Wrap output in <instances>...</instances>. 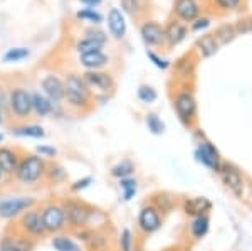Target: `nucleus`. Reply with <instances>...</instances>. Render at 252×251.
Listing matches in <instances>:
<instances>
[{
	"label": "nucleus",
	"instance_id": "16",
	"mask_svg": "<svg viewBox=\"0 0 252 251\" xmlns=\"http://www.w3.org/2000/svg\"><path fill=\"white\" fill-rule=\"evenodd\" d=\"M79 63L83 64L88 71H99L101 68L106 66L109 63V58L103 51H94V52H88V54H81Z\"/></svg>",
	"mask_w": 252,
	"mask_h": 251
},
{
	"label": "nucleus",
	"instance_id": "21",
	"mask_svg": "<svg viewBox=\"0 0 252 251\" xmlns=\"http://www.w3.org/2000/svg\"><path fill=\"white\" fill-rule=\"evenodd\" d=\"M210 208H212V204H210V201L205 199V197H193V199L185 201V206H184L185 213L195 217L210 211Z\"/></svg>",
	"mask_w": 252,
	"mask_h": 251
},
{
	"label": "nucleus",
	"instance_id": "12",
	"mask_svg": "<svg viewBox=\"0 0 252 251\" xmlns=\"http://www.w3.org/2000/svg\"><path fill=\"white\" fill-rule=\"evenodd\" d=\"M175 110H177L182 121H190L193 118L195 110H197L193 96L190 95V93H180V95L175 98Z\"/></svg>",
	"mask_w": 252,
	"mask_h": 251
},
{
	"label": "nucleus",
	"instance_id": "5",
	"mask_svg": "<svg viewBox=\"0 0 252 251\" xmlns=\"http://www.w3.org/2000/svg\"><path fill=\"white\" fill-rule=\"evenodd\" d=\"M40 217H42V224L46 233L56 234L63 231L66 228V216H64V209L59 204H49L40 211Z\"/></svg>",
	"mask_w": 252,
	"mask_h": 251
},
{
	"label": "nucleus",
	"instance_id": "7",
	"mask_svg": "<svg viewBox=\"0 0 252 251\" xmlns=\"http://www.w3.org/2000/svg\"><path fill=\"white\" fill-rule=\"evenodd\" d=\"M20 228L26 233V236H31V238H42L44 234H47L42 224L40 211H37V209H34V208L26 211L20 216Z\"/></svg>",
	"mask_w": 252,
	"mask_h": 251
},
{
	"label": "nucleus",
	"instance_id": "3",
	"mask_svg": "<svg viewBox=\"0 0 252 251\" xmlns=\"http://www.w3.org/2000/svg\"><path fill=\"white\" fill-rule=\"evenodd\" d=\"M7 107L12 115L19 120H26L32 113V96L26 88H14L9 93V100H7Z\"/></svg>",
	"mask_w": 252,
	"mask_h": 251
},
{
	"label": "nucleus",
	"instance_id": "10",
	"mask_svg": "<svg viewBox=\"0 0 252 251\" xmlns=\"http://www.w3.org/2000/svg\"><path fill=\"white\" fill-rule=\"evenodd\" d=\"M138 224L145 233H155L161 226V217L158 214V209L153 206H146L138 214Z\"/></svg>",
	"mask_w": 252,
	"mask_h": 251
},
{
	"label": "nucleus",
	"instance_id": "36",
	"mask_svg": "<svg viewBox=\"0 0 252 251\" xmlns=\"http://www.w3.org/2000/svg\"><path fill=\"white\" fill-rule=\"evenodd\" d=\"M215 40H220V42H227V40H230L234 37V27L232 26H223L220 27L217 32H215Z\"/></svg>",
	"mask_w": 252,
	"mask_h": 251
},
{
	"label": "nucleus",
	"instance_id": "13",
	"mask_svg": "<svg viewBox=\"0 0 252 251\" xmlns=\"http://www.w3.org/2000/svg\"><path fill=\"white\" fill-rule=\"evenodd\" d=\"M141 37L148 46H160L165 40V29L155 20H148L141 26Z\"/></svg>",
	"mask_w": 252,
	"mask_h": 251
},
{
	"label": "nucleus",
	"instance_id": "38",
	"mask_svg": "<svg viewBox=\"0 0 252 251\" xmlns=\"http://www.w3.org/2000/svg\"><path fill=\"white\" fill-rule=\"evenodd\" d=\"M35 150H37V155H40L42 159L44 157H46V159H54V157L58 155V150H56L54 147H51V145H39Z\"/></svg>",
	"mask_w": 252,
	"mask_h": 251
},
{
	"label": "nucleus",
	"instance_id": "4",
	"mask_svg": "<svg viewBox=\"0 0 252 251\" xmlns=\"http://www.w3.org/2000/svg\"><path fill=\"white\" fill-rule=\"evenodd\" d=\"M35 206V199L29 196H17L0 199V217L2 219H14L17 216H22L26 211H29Z\"/></svg>",
	"mask_w": 252,
	"mask_h": 251
},
{
	"label": "nucleus",
	"instance_id": "9",
	"mask_svg": "<svg viewBox=\"0 0 252 251\" xmlns=\"http://www.w3.org/2000/svg\"><path fill=\"white\" fill-rule=\"evenodd\" d=\"M42 93L47 96L52 103L59 105L64 100V81L56 74H47L40 81Z\"/></svg>",
	"mask_w": 252,
	"mask_h": 251
},
{
	"label": "nucleus",
	"instance_id": "2",
	"mask_svg": "<svg viewBox=\"0 0 252 251\" xmlns=\"http://www.w3.org/2000/svg\"><path fill=\"white\" fill-rule=\"evenodd\" d=\"M64 100L72 108L81 110V108L88 107L89 100H91V90L84 83L81 74H76V72L67 74L66 81H64Z\"/></svg>",
	"mask_w": 252,
	"mask_h": 251
},
{
	"label": "nucleus",
	"instance_id": "41",
	"mask_svg": "<svg viewBox=\"0 0 252 251\" xmlns=\"http://www.w3.org/2000/svg\"><path fill=\"white\" fill-rule=\"evenodd\" d=\"M86 37H91V39H94V40H99V42H106V36H104V32H101V31H94V29H89L86 32Z\"/></svg>",
	"mask_w": 252,
	"mask_h": 251
},
{
	"label": "nucleus",
	"instance_id": "20",
	"mask_svg": "<svg viewBox=\"0 0 252 251\" xmlns=\"http://www.w3.org/2000/svg\"><path fill=\"white\" fill-rule=\"evenodd\" d=\"M198 3L195 0H177L175 2V14L178 15L182 20L192 22L198 15Z\"/></svg>",
	"mask_w": 252,
	"mask_h": 251
},
{
	"label": "nucleus",
	"instance_id": "11",
	"mask_svg": "<svg viewBox=\"0 0 252 251\" xmlns=\"http://www.w3.org/2000/svg\"><path fill=\"white\" fill-rule=\"evenodd\" d=\"M34 241L27 236L19 234H5L0 238V251H32Z\"/></svg>",
	"mask_w": 252,
	"mask_h": 251
},
{
	"label": "nucleus",
	"instance_id": "46",
	"mask_svg": "<svg viewBox=\"0 0 252 251\" xmlns=\"http://www.w3.org/2000/svg\"><path fill=\"white\" fill-rule=\"evenodd\" d=\"M3 121V116H2V110H0V123Z\"/></svg>",
	"mask_w": 252,
	"mask_h": 251
},
{
	"label": "nucleus",
	"instance_id": "18",
	"mask_svg": "<svg viewBox=\"0 0 252 251\" xmlns=\"http://www.w3.org/2000/svg\"><path fill=\"white\" fill-rule=\"evenodd\" d=\"M108 27L109 32L115 39H123L126 34V22L125 17L121 14V10L118 9H111L108 14Z\"/></svg>",
	"mask_w": 252,
	"mask_h": 251
},
{
	"label": "nucleus",
	"instance_id": "30",
	"mask_svg": "<svg viewBox=\"0 0 252 251\" xmlns=\"http://www.w3.org/2000/svg\"><path fill=\"white\" fill-rule=\"evenodd\" d=\"M197 46L200 47V52L205 56V58H209V56L215 54V51H217V40H215L214 36H204L202 39H198Z\"/></svg>",
	"mask_w": 252,
	"mask_h": 251
},
{
	"label": "nucleus",
	"instance_id": "24",
	"mask_svg": "<svg viewBox=\"0 0 252 251\" xmlns=\"http://www.w3.org/2000/svg\"><path fill=\"white\" fill-rule=\"evenodd\" d=\"M51 245L56 251H81V246L67 234H56L51 240Z\"/></svg>",
	"mask_w": 252,
	"mask_h": 251
},
{
	"label": "nucleus",
	"instance_id": "48",
	"mask_svg": "<svg viewBox=\"0 0 252 251\" xmlns=\"http://www.w3.org/2000/svg\"><path fill=\"white\" fill-rule=\"evenodd\" d=\"M2 142H3V135L0 133V143H2Z\"/></svg>",
	"mask_w": 252,
	"mask_h": 251
},
{
	"label": "nucleus",
	"instance_id": "37",
	"mask_svg": "<svg viewBox=\"0 0 252 251\" xmlns=\"http://www.w3.org/2000/svg\"><path fill=\"white\" fill-rule=\"evenodd\" d=\"M93 184V177H83V179H78L74 182V184H71V191L72 192H81L84 191V189H88L89 185Z\"/></svg>",
	"mask_w": 252,
	"mask_h": 251
},
{
	"label": "nucleus",
	"instance_id": "40",
	"mask_svg": "<svg viewBox=\"0 0 252 251\" xmlns=\"http://www.w3.org/2000/svg\"><path fill=\"white\" fill-rule=\"evenodd\" d=\"M148 58L152 59V61H153V64H155L157 68H160V70H166V68L170 66V64H168V61H165V59L158 58V56L155 54V52H152V51L148 52Z\"/></svg>",
	"mask_w": 252,
	"mask_h": 251
},
{
	"label": "nucleus",
	"instance_id": "25",
	"mask_svg": "<svg viewBox=\"0 0 252 251\" xmlns=\"http://www.w3.org/2000/svg\"><path fill=\"white\" fill-rule=\"evenodd\" d=\"M44 177H46L47 180H51L52 184H61V182L66 180L67 174H66V171H64L63 165L51 164V165H47V167H46V176H44Z\"/></svg>",
	"mask_w": 252,
	"mask_h": 251
},
{
	"label": "nucleus",
	"instance_id": "23",
	"mask_svg": "<svg viewBox=\"0 0 252 251\" xmlns=\"http://www.w3.org/2000/svg\"><path fill=\"white\" fill-rule=\"evenodd\" d=\"M12 135L14 137H24V139H44L46 132L40 125H19V127L12 128Z\"/></svg>",
	"mask_w": 252,
	"mask_h": 251
},
{
	"label": "nucleus",
	"instance_id": "45",
	"mask_svg": "<svg viewBox=\"0 0 252 251\" xmlns=\"http://www.w3.org/2000/svg\"><path fill=\"white\" fill-rule=\"evenodd\" d=\"M81 2H83L84 5H88V7H96L97 3H101V0H81Z\"/></svg>",
	"mask_w": 252,
	"mask_h": 251
},
{
	"label": "nucleus",
	"instance_id": "17",
	"mask_svg": "<svg viewBox=\"0 0 252 251\" xmlns=\"http://www.w3.org/2000/svg\"><path fill=\"white\" fill-rule=\"evenodd\" d=\"M220 174H222L223 184H225L234 194L241 196L242 194V177H241V174H239L237 169L232 167V165H225V167L220 171Z\"/></svg>",
	"mask_w": 252,
	"mask_h": 251
},
{
	"label": "nucleus",
	"instance_id": "32",
	"mask_svg": "<svg viewBox=\"0 0 252 251\" xmlns=\"http://www.w3.org/2000/svg\"><path fill=\"white\" fill-rule=\"evenodd\" d=\"M146 127H148V130L153 133V135H161L165 130V123L161 121L155 113H150L148 116H146Z\"/></svg>",
	"mask_w": 252,
	"mask_h": 251
},
{
	"label": "nucleus",
	"instance_id": "34",
	"mask_svg": "<svg viewBox=\"0 0 252 251\" xmlns=\"http://www.w3.org/2000/svg\"><path fill=\"white\" fill-rule=\"evenodd\" d=\"M138 98L143 101V103H153V101L158 98V95L152 86H148V84H141V86L138 88Z\"/></svg>",
	"mask_w": 252,
	"mask_h": 251
},
{
	"label": "nucleus",
	"instance_id": "29",
	"mask_svg": "<svg viewBox=\"0 0 252 251\" xmlns=\"http://www.w3.org/2000/svg\"><path fill=\"white\" fill-rule=\"evenodd\" d=\"M133 171H135V165L129 160H121L120 164H116L111 169V176L116 179H125V177H131Z\"/></svg>",
	"mask_w": 252,
	"mask_h": 251
},
{
	"label": "nucleus",
	"instance_id": "42",
	"mask_svg": "<svg viewBox=\"0 0 252 251\" xmlns=\"http://www.w3.org/2000/svg\"><path fill=\"white\" fill-rule=\"evenodd\" d=\"M209 24H210V20H209V19H198L197 22H193L192 29H193V31L205 29V27H209Z\"/></svg>",
	"mask_w": 252,
	"mask_h": 251
},
{
	"label": "nucleus",
	"instance_id": "31",
	"mask_svg": "<svg viewBox=\"0 0 252 251\" xmlns=\"http://www.w3.org/2000/svg\"><path fill=\"white\" fill-rule=\"evenodd\" d=\"M120 189L123 192V201H131L133 196L136 194V180L131 179V177H125V179H120Z\"/></svg>",
	"mask_w": 252,
	"mask_h": 251
},
{
	"label": "nucleus",
	"instance_id": "14",
	"mask_svg": "<svg viewBox=\"0 0 252 251\" xmlns=\"http://www.w3.org/2000/svg\"><path fill=\"white\" fill-rule=\"evenodd\" d=\"M195 157H197V160L202 162L205 167L214 169V171H219V169H220L219 153L210 143H200V145H198L197 150H195Z\"/></svg>",
	"mask_w": 252,
	"mask_h": 251
},
{
	"label": "nucleus",
	"instance_id": "27",
	"mask_svg": "<svg viewBox=\"0 0 252 251\" xmlns=\"http://www.w3.org/2000/svg\"><path fill=\"white\" fill-rule=\"evenodd\" d=\"M104 44L99 42V40H94L91 37H84L76 42V51L81 54H88V52H94V51H101Z\"/></svg>",
	"mask_w": 252,
	"mask_h": 251
},
{
	"label": "nucleus",
	"instance_id": "19",
	"mask_svg": "<svg viewBox=\"0 0 252 251\" xmlns=\"http://www.w3.org/2000/svg\"><path fill=\"white\" fill-rule=\"evenodd\" d=\"M19 157L15 150H12L10 147H0V169H2L3 174L7 176H12L15 174L19 167Z\"/></svg>",
	"mask_w": 252,
	"mask_h": 251
},
{
	"label": "nucleus",
	"instance_id": "26",
	"mask_svg": "<svg viewBox=\"0 0 252 251\" xmlns=\"http://www.w3.org/2000/svg\"><path fill=\"white\" fill-rule=\"evenodd\" d=\"M31 56V51L27 49V47H12L5 52V54L2 56V61L7 64L10 63H20V61L27 59Z\"/></svg>",
	"mask_w": 252,
	"mask_h": 251
},
{
	"label": "nucleus",
	"instance_id": "8",
	"mask_svg": "<svg viewBox=\"0 0 252 251\" xmlns=\"http://www.w3.org/2000/svg\"><path fill=\"white\" fill-rule=\"evenodd\" d=\"M83 79L88 84L89 90L97 93H108L115 86V81H113L111 74L103 71H86L83 74Z\"/></svg>",
	"mask_w": 252,
	"mask_h": 251
},
{
	"label": "nucleus",
	"instance_id": "1",
	"mask_svg": "<svg viewBox=\"0 0 252 251\" xmlns=\"http://www.w3.org/2000/svg\"><path fill=\"white\" fill-rule=\"evenodd\" d=\"M46 162L37 153H29V155L22 157L19 162V167L15 171V179L20 184L32 185L35 182H39L46 176Z\"/></svg>",
	"mask_w": 252,
	"mask_h": 251
},
{
	"label": "nucleus",
	"instance_id": "44",
	"mask_svg": "<svg viewBox=\"0 0 252 251\" xmlns=\"http://www.w3.org/2000/svg\"><path fill=\"white\" fill-rule=\"evenodd\" d=\"M219 2H220V5L225 7V9H234V7L239 5L241 0H219Z\"/></svg>",
	"mask_w": 252,
	"mask_h": 251
},
{
	"label": "nucleus",
	"instance_id": "39",
	"mask_svg": "<svg viewBox=\"0 0 252 251\" xmlns=\"http://www.w3.org/2000/svg\"><path fill=\"white\" fill-rule=\"evenodd\" d=\"M121 5H123V9L128 12V14H135L140 9V3H138V0H121Z\"/></svg>",
	"mask_w": 252,
	"mask_h": 251
},
{
	"label": "nucleus",
	"instance_id": "22",
	"mask_svg": "<svg viewBox=\"0 0 252 251\" xmlns=\"http://www.w3.org/2000/svg\"><path fill=\"white\" fill-rule=\"evenodd\" d=\"M187 36V29L184 24L177 22V20H173V22H170L168 26H166L165 29V39L168 40L170 46H175V44L182 42V40L185 39Z\"/></svg>",
	"mask_w": 252,
	"mask_h": 251
},
{
	"label": "nucleus",
	"instance_id": "47",
	"mask_svg": "<svg viewBox=\"0 0 252 251\" xmlns=\"http://www.w3.org/2000/svg\"><path fill=\"white\" fill-rule=\"evenodd\" d=\"M2 177H3V172H2V169H0V180H2Z\"/></svg>",
	"mask_w": 252,
	"mask_h": 251
},
{
	"label": "nucleus",
	"instance_id": "43",
	"mask_svg": "<svg viewBox=\"0 0 252 251\" xmlns=\"http://www.w3.org/2000/svg\"><path fill=\"white\" fill-rule=\"evenodd\" d=\"M7 100H9V96H7L5 90H3V86L0 84V110H3V108L7 107Z\"/></svg>",
	"mask_w": 252,
	"mask_h": 251
},
{
	"label": "nucleus",
	"instance_id": "6",
	"mask_svg": "<svg viewBox=\"0 0 252 251\" xmlns=\"http://www.w3.org/2000/svg\"><path fill=\"white\" fill-rule=\"evenodd\" d=\"M64 209V216H66V224L71 228H83L91 219V211L84 204L78 201H66L61 204Z\"/></svg>",
	"mask_w": 252,
	"mask_h": 251
},
{
	"label": "nucleus",
	"instance_id": "35",
	"mask_svg": "<svg viewBox=\"0 0 252 251\" xmlns=\"http://www.w3.org/2000/svg\"><path fill=\"white\" fill-rule=\"evenodd\" d=\"M120 248L121 251H133V236L128 228L123 229L120 234Z\"/></svg>",
	"mask_w": 252,
	"mask_h": 251
},
{
	"label": "nucleus",
	"instance_id": "15",
	"mask_svg": "<svg viewBox=\"0 0 252 251\" xmlns=\"http://www.w3.org/2000/svg\"><path fill=\"white\" fill-rule=\"evenodd\" d=\"M31 96H32V113H35L40 118L54 113L56 103H52L42 91H34V93H31Z\"/></svg>",
	"mask_w": 252,
	"mask_h": 251
},
{
	"label": "nucleus",
	"instance_id": "28",
	"mask_svg": "<svg viewBox=\"0 0 252 251\" xmlns=\"http://www.w3.org/2000/svg\"><path fill=\"white\" fill-rule=\"evenodd\" d=\"M190 229H192V234L195 240H200V238H204L207 231H209V217L205 216V214H202V216H197L192 222V226H190Z\"/></svg>",
	"mask_w": 252,
	"mask_h": 251
},
{
	"label": "nucleus",
	"instance_id": "33",
	"mask_svg": "<svg viewBox=\"0 0 252 251\" xmlns=\"http://www.w3.org/2000/svg\"><path fill=\"white\" fill-rule=\"evenodd\" d=\"M76 17L81 19V20H88V22H93V24H99L103 22V15L99 14L97 10L94 9H83L76 14Z\"/></svg>",
	"mask_w": 252,
	"mask_h": 251
}]
</instances>
